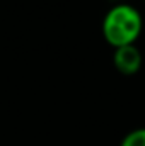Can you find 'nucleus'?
Returning a JSON list of instances; mask_svg holds the SVG:
<instances>
[{
  "instance_id": "obj_1",
  "label": "nucleus",
  "mask_w": 145,
  "mask_h": 146,
  "mask_svg": "<svg viewBox=\"0 0 145 146\" xmlns=\"http://www.w3.org/2000/svg\"><path fill=\"white\" fill-rule=\"evenodd\" d=\"M103 37L113 49L135 44L144 31V19L138 9L130 3L111 7L103 19Z\"/></svg>"
},
{
  "instance_id": "obj_2",
  "label": "nucleus",
  "mask_w": 145,
  "mask_h": 146,
  "mask_svg": "<svg viewBox=\"0 0 145 146\" xmlns=\"http://www.w3.org/2000/svg\"><path fill=\"white\" fill-rule=\"evenodd\" d=\"M144 63L142 53L135 44L121 46L113 51V65L118 72L125 76H133L140 72Z\"/></svg>"
},
{
  "instance_id": "obj_3",
  "label": "nucleus",
  "mask_w": 145,
  "mask_h": 146,
  "mask_svg": "<svg viewBox=\"0 0 145 146\" xmlns=\"http://www.w3.org/2000/svg\"><path fill=\"white\" fill-rule=\"evenodd\" d=\"M119 146H145V127H137L130 131L121 139Z\"/></svg>"
}]
</instances>
